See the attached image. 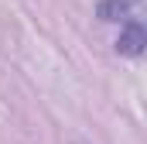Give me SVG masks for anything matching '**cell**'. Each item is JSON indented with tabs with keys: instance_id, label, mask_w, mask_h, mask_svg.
I'll return each mask as SVG.
<instances>
[{
	"instance_id": "cell-1",
	"label": "cell",
	"mask_w": 147,
	"mask_h": 144,
	"mask_svg": "<svg viewBox=\"0 0 147 144\" xmlns=\"http://www.w3.org/2000/svg\"><path fill=\"white\" fill-rule=\"evenodd\" d=\"M144 45H147V31L140 21H127L123 24V31L116 38V52L120 55H130V58H137V55H144Z\"/></svg>"
},
{
	"instance_id": "cell-2",
	"label": "cell",
	"mask_w": 147,
	"mask_h": 144,
	"mask_svg": "<svg viewBox=\"0 0 147 144\" xmlns=\"http://www.w3.org/2000/svg\"><path fill=\"white\" fill-rule=\"evenodd\" d=\"M130 3H134V0H103V3L96 7V14H99L103 21H120V17L130 14Z\"/></svg>"
}]
</instances>
